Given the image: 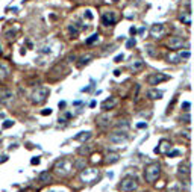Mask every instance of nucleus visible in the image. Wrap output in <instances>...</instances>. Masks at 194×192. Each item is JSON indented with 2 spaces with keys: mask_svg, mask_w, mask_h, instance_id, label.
Returning <instances> with one entry per match:
<instances>
[{
  "mask_svg": "<svg viewBox=\"0 0 194 192\" xmlns=\"http://www.w3.org/2000/svg\"><path fill=\"white\" fill-rule=\"evenodd\" d=\"M55 171H56V174L59 175H68L73 171V162H71L70 159H61V160H58L56 162V165H55Z\"/></svg>",
  "mask_w": 194,
  "mask_h": 192,
  "instance_id": "f257e3e1",
  "label": "nucleus"
},
{
  "mask_svg": "<svg viewBox=\"0 0 194 192\" xmlns=\"http://www.w3.org/2000/svg\"><path fill=\"white\" fill-rule=\"evenodd\" d=\"M159 173H161L159 163H150V165L146 166V170H144V178L152 183V182H155V180L158 178Z\"/></svg>",
  "mask_w": 194,
  "mask_h": 192,
  "instance_id": "f03ea898",
  "label": "nucleus"
},
{
  "mask_svg": "<svg viewBox=\"0 0 194 192\" xmlns=\"http://www.w3.org/2000/svg\"><path fill=\"white\" fill-rule=\"evenodd\" d=\"M137 188H138V183L135 177H124L122 180V185H120L122 192H134Z\"/></svg>",
  "mask_w": 194,
  "mask_h": 192,
  "instance_id": "7ed1b4c3",
  "label": "nucleus"
},
{
  "mask_svg": "<svg viewBox=\"0 0 194 192\" xmlns=\"http://www.w3.org/2000/svg\"><path fill=\"white\" fill-rule=\"evenodd\" d=\"M49 97V89L47 88H38L32 94V103L34 105H41L46 102V98Z\"/></svg>",
  "mask_w": 194,
  "mask_h": 192,
  "instance_id": "20e7f679",
  "label": "nucleus"
},
{
  "mask_svg": "<svg viewBox=\"0 0 194 192\" xmlns=\"http://www.w3.org/2000/svg\"><path fill=\"white\" fill-rule=\"evenodd\" d=\"M184 46H187V42H185V39L180 38V36H171V38L168 39V47L173 49V50H176V49H182Z\"/></svg>",
  "mask_w": 194,
  "mask_h": 192,
  "instance_id": "39448f33",
  "label": "nucleus"
},
{
  "mask_svg": "<svg viewBox=\"0 0 194 192\" xmlns=\"http://www.w3.org/2000/svg\"><path fill=\"white\" fill-rule=\"evenodd\" d=\"M126 141H127L126 132H114V133L109 135V142H112V144H122Z\"/></svg>",
  "mask_w": 194,
  "mask_h": 192,
  "instance_id": "423d86ee",
  "label": "nucleus"
},
{
  "mask_svg": "<svg viewBox=\"0 0 194 192\" xmlns=\"http://www.w3.org/2000/svg\"><path fill=\"white\" fill-rule=\"evenodd\" d=\"M97 175H99V171H97V170H85V171H82L80 178H82L84 182H87V183H91V182L96 180Z\"/></svg>",
  "mask_w": 194,
  "mask_h": 192,
  "instance_id": "0eeeda50",
  "label": "nucleus"
},
{
  "mask_svg": "<svg viewBox=\"0 0 194 192\" xmlns=\"http://www.w3.org/2000/svg\"><path fill=\"white\" fill-rule=\"evenodd\" d=\"M167 79H168V76L161 74V73H155V74H150V76L147 77V82H149V85H158V83L167 80Z\"/></svg>",
  "mask_w": 194,
  "mask_h": 192,
  "instance_id": "6e6552de",
  "label": "nucleus"
},
{
  "mask_svg": "<svg viewBox=\"0 0 194 192\" xmlns=\"http://www.w3.org/2000/svg\"><path fill=\"white\" fill-rule=\"evenodd\" d=\"M115 21H117V17H115V14H114L112 11H106V12H103V15H102V23H103L105 26H112V24H115Z\"/></svg>",
  "mask_w": 194,
  "mask_h": 192,
  "instance_id": "1a4fd4ad",
  "label": "nucleus"
},
{
  "mask_svg": "<svg viewBox=\"0 0 194 192\" xmlns=\"http://www.w3.org/2000/svg\"><path fill=\"white\" fill-rule=\"evenodd\" d=\"M165 34V27L162 26V24H153L152 27H150V35L153 36V38H161V36Z\"/></svg>",
  "mask_w": 194,
  "mask_h": 192,
  "instance_id": "9d476101",
  "label": "nucleus"
},
{
  "mask_svg": "<svg viewBox=\"0 0 194 192\" xmlns=\"http://www.w3.org/2000/svg\"><path fill=\"white\" fill-rule=\"evenodd\" d=\"M117 103H118V100H117L115 97H109L108 100H105V102L102 103V109H103V110H109V109L115 107Z\"/></svg>",
  "mask_w": 194,
  "mask_h": 192,
  "instance_id": "9b49d317",
  "label": "nucleus"
},
{
  "mask_svg": "<svg viewBox=\"0 0 194 192\" xmlns=\"http://www.w3.org/2000/svg\"><path fill=\"white\" fill-rule=\"evenodd\" d=\"M11 98H12V92H11L9 89L0 88V102L8 103V102H11Z\"/></svg>",
  "mask_w": 194,
  "mask_h": 192,
  "instance_id": "f8f14e48",
  "label": "nucleus"
},
{
  "mask_svg": "<svg viewBox=\"0 0 194 192\" xmlns=\"http://www.w3.org/2000/svg\"><path fill=\"white\" fill-rule=\"evenodd\" d=\"M129 68H130L132 73H138V71H141L142 68H144V62L140 61V59H137V61H134V62L129 65Z\"/></svg>",
  "mask_w": 194,
  "mask_h": 192,
  "instance_id": "ddd939ff",
  "label": "nucleus"
},
{
  "mask_svg": "<svg viewBox=\"0 0 194 192\" xmlns=\"http://www.w3.org/2000/svg\"><path fill=\"white\" fill-rule=\"evenodd\" d=\"M96 124H97L99 127H108V126H109V117H108V115H100V117H97Z\"/></svg>",
  "mask_w": 194,
  "mask_h": 192,
  "instance_id": "4468645a",
  "label": "nucleus"
},
{
  "mask_svg": "<svg viewBox=\"0 0 194 192\" xmlns=\"http://www.w3.org/2000/svg\"><path fill=\"white\" fill-rule=\"evenodd\" d=\"M179 20H180L182 23H185L187 26L191 24V15H190V12H182V14L179 15Z\"/></svg>",
  "mask_w": 194,
  "mask_h": 192,
  "instance_id": "2eb2a0df",
  "label": "nucleus"
},
{
  "mask_svg": "<svg viewBox=\"0 0 194 192\" xmlns=\"http://www.w3.org/2000/svg\"><path fill=\"white\" fill-rule=\"evenodd\" d=\"M91 136H93V133H91V132H82V133L76 135V136H74V139H76V141H88Z\"/></svg>",
  "mask_w": 194,
  "mask_h": 192,
  "instance_id": "dca6fc26",
  "label": "nucleus"
},
{
  "mask_svg": "<svg viewBox=\"0 0 194 192\" xmlns=\"http://www.w3.org/2000/svg\"><path fill=\"white\" fill-rule=\"evenodd\" d=\"M168 148H170V142L164 139V141H161V147H159V148H156L155 151H156V153H164V151H167Z\"/></svg>",
  "mask_w": 194,
  "mask_h": 192,
  "instance_id": "f3484780",
  "label": "nucleus"
},
{
  "mask_svg": "<svg viewBox=\"0 0 194 192\" xmlns=\"http://www.w3.org/2000/svg\"><path fill=\"white\" fill-rule=\"evenodd\" d=\"M149 97L153 98V100H159V98H162V92L158 91V89H150L149 91Z\"/></svg>",
  "mask_w": 194,
  "mask_h": 192,
  "instance_id": "a211bd4d",
  "label": "nucleus"
},
{
  "mask_svg": "<svg viewBox=\"0 0 194 192\" xmlns=\"http://www.w3.org/2000/svg\"><path fill=\"white\" fill-rule=\"evenodd\" d=\"M68 34H70L71 38H76V36L79 35V27L76 24H70L68 26Z\"/></svg>",
  "mask_w": 194,
  "mask_h": 192,
  "instance_id": "6ab92c4d",
  "label": "nucleus"
},
{
  "mask_svg": "<svg viewBox=\"0 0 194 192\" xmlns=\"http://www.w3.org/2000/svg\"><path fill=\"white\" fill-rule=\"evenodd\" d=\"M38 180H39L41 183H47V182L52 180V175H50V173H41L39 177H38Z\"/></svg>",
  "mask_w": 194,
  "mask_h": 192,
  "instance_id": "aec40b11",
  "label": "nucleus"
},
{
  "mask_svg": "<svg viewBox=\"0 0 194 192\" xmlns=\"http://www.w3.org/2000/svg\"><path fill=\"white\" fill-rule=\"evenodd\" d=\"M118 159H120V156L117 153H109L108 157H106V162L108 163H115V162H118Z\"/></svg>",
  "mask_w": 194,
  "mask_h": 192,
  "instance_id": "412c9836",
  "label": "nucleus"
},
{
  "mask_svg": "<svg viewBox=\"0 0 194 192\" xmlns=\"http://www.w3.org/2000/svg\"><path fill=\"white\" fill-rule=\"evenodd\" d=\"M91 59H93V54H87V56H82V58H80V62H79V67H82V65L88 64Z\"/></svg>",
  "mask_w": 194,
  "mask_h": 192,
  "instance_id": "4be33fe9",
  "label": "nucleus"
},
{
  "mask_svg": "<svg viewBox=\"0 0 194 192\" xmlns=\"http://www.w3.org/2000/svg\"><path fill=\"white\" fill-rule=\"evenodd\" d=\"M177 56H179V59H185V61H187V59H190L191 53L188 52V50H184V52H180V53H179Z\"/></svg>",
  "mask_w": 194,
  "mask_h": 192,
  "instance_id": "5701e85b",
  "label": "nucleus"
},
{
  "mask_svg": "<svg viewBox=\"0 0 194 192\" xmlns=\"http://www.w3.org/2000/svg\"><path fill=\"white\" fill-rule=\"evenodd\" d=\"M179 174H184V175H188V174H190V170H188V166H187V165H180V166H179Z\"/></svg>",
  "mask_w": 194,
  "mask_h": 192,
  "instance_id": "b1692460",
  "label": "nucleus"
},
{
  "mask_svg": "<svg viewBox=\"0 0 194 192\" xmlns=\"http://www.w3.org/2000/svg\"><path fill=\"white\" fill-rule=\"evenodd\" d=\"M168 62H173V64L179 62V56H177L176 53H171V54H168Z\"/></svg>",
  "mask_w": 194,
  "mask_h": 192,
  "instance_id": "393cba45",
  "label": "nucleus"
},
{
  "mask_svg": "<svg viewBox=\"0 0 194 192\" xmlns=\"http://www.w3.org/2000/svg\"><path fill=\"white\" fill-rule=\"evenodd\" d=\"M5 77H8V70H6V67L0 65V79H5Z\"/></svg>",
  "mask_w": 194,
  "mask_h": 192,
  "instance_id": "a878e982",
  "label": "nucleus"
},
{
  "mask_svg": "<svg viewBox=\"0 0 194 192\" xmlns=\"http://www.w3.org/2000/svg\"><path fill=\"white\" fill-rule=\"evenodd\" d=\"M97 39H99V35H97V34H94V35H91L88 38V39H87V44H93V42H96V41H97Z\"/></svg>",
  "mask_w": 194,
  "mask_h": 192,
  "instance_id": "bb28decb",
  "label": "nucleus"
},
{
  "mask_svg": "<svg viewBox=\"0 0 194 192\" xmlns=\"http://www.w3.org/2000/svg\"><path fill=\"white\" fill-rule=\"evenodd\" d=\"M85 153H89V147L87 145V147H80L79 148V154H85Z\"/></svg>",
  "mask_w": 194,
  "mask_h": 192,
  "instance_id": "cd10ccee",
  "label": "nucleus"
},
{
  "mask_svg": "<svg viewBox=\"0 0 194 192\" xmlns=\"http://www.w3.org/2000/svg\"><path fill=\"white\" fill-rule=\"evenodd\" d=\"M134 46H135V39L132 38V39H129V41H127V44H126V47H127V49H132Z\"/></svg>",
  "mask_w": 194,
  "mask_h": 192,
  "instance_id": "c85d7f7f",
  "label": "nucleus"
},
{
  "mask_svg": "<svg viewBox=\"0 0 194 192\" xmlns=\"http://www.w3.org/2000/svg\"><path fill=\"white\" fill-rule=\"evenodd\" d=\"M100 154H94V156H93V159H91V162H93V163H96V162H100V160H102V159H100Z\"/></svg>",
  "mask_w": 194,
  "mask_h": 192,
  "instance_id": "c756f323",
  "label": "nucleus"
},
{
  "mask_svg": "<svg viewBox=\"0 0 194 192\" xmlns=\"http://www.w3.org/2000/svg\"><path fill=\"white\" fill-rule=\"evenodd\" d=\"M12 124H14L12 121H5L3 122V129H9V127H12Z\"/></svg>",
  "mask_w": 194,
  "mask_h": 192,
  "instance_id": "7c9ffc66",
  "label": "nucleus"
},
{
  "mask_svg": "<svg viewBox=\"0 0 194 192\" xmlns=\"http://www.w3.org/2000/svg\"><path fill=\"white\" fill-rule=\"evenodd\" d=\"M50 114H52V109H44V110H41V115H44V117H46V115H50Z\"/></svg>",
  "mask_w": 194,
  "mask_h": 192,
  "instance_id": "2f4dec72",
  "label": "nucleus"
},
{
  "mask_svg": "<svg viewBox=\"0 0 194 192\" xmlns=\"http://www.w3.org/2000/svg\"><path fill=\"white\" fill-rule=\"evenodd\" d=\"M190 103H188V102H185V103H184V105H182V107H184V110H185V112H188V110H190Z\"/></svg>",
  "mask_w": 194,
  "mask_h": 192,
  "instance_id": "473e14b6",
  "label": "nucleus"
},
{
  "mask_svg": "<svg viewBox=\"0 0 194 192\" xmlns=\"http://www.w3.org/2000/svg\"><path fill=\"white\" fill-rule=\"evenodd\" d=\"M31 163H32V165H38V163H39V157H34V159L31 160Z\"/></svg>",
  "mask_w": 194,
  "mask_h": 192,
  "instance_id": "72a5a7b5",
  "label": "nucleus"
},
{
  "mask_svg": "<svg viewBox=\"0 0 194 192\" xmlns=\"http://www.w3.org/2000/svg\"><path fill=\"white\" fill-rule=\"evenodd\" d=\"M179 154V150H173L171 153H168V157H173V156H177Z\"/></svg>",
  "mask_w": 194,
  "mask_h": 192,
  "instance_id": "f704fd0d",
  "label": "nucleus"
},
{
  "mask_svg": "<svg viewBox=\"0 0 194 192\" xmlns=\"http://www.w3.org/2000/svg\"><path fill=\"white\" fill-rule=\"evenodd\" d=\"M115 62H122L123 61V54H118V56H115V59H114Z\"/></svg>",
  "mask_w": 194,
  "mask_h": 192,
  "instance_id": "c9c22d12",
  "label": "nucleus"
},
{
  "mask_svg": "<svg viewBox=\"0 0 194 192\" xmlns=\"http://www.w3.org/2000/svg\"><path fill=\"white\" fill-rule=\"evenodd\" d=\"M137 127H138V129H144V127H146V122H138Z\"/></svg>",
  "mask_w": 194,
  "mask_h": 192,
  "instance_id": "e433bc0d",
  "label": "nucleus"
},
{
  "mask_svg": "<svg viewBox=\"0 0 194 192\" xmlns=\"http://www.w3.org/2000/svg\"><path fill=\"white\" fill-rule=\"evenodd\" d=\"M85 17L88 18V20H91V18H93V14H91L89 11H87V14H85Z\"/></svg>",
  "mask_w": 194,
  "mask_h": 192,
  "instance_id": "4c0bfd02",
  "label": "nucleus"
},
{
  "mask_svg": "<svg viewBox=\"0 0 194 192\" xmlns=\"http://www.w3.org/2000/svg\"><path fill=\"white\" fill-rule=\"evenodd\" d=\"M130 34L135 35V34H137V29H135V27H130Z\"/></svg>",
  "mask_w": 194,
  "mask_h": 192,
  "instance_id": "58836bf2",
  "label": "nucleus"
},
{
  "mask_svg": "<svg viewBox=\"0 0 194 192\" xmlns=\"http://www.w3.org/2000/svg\"><path fill=\"white\" fill-rule=\"evenodd\" d=\"M184 120H185V122H188V121H190V115H185V117H184Z\"/></svg>",
  "mask_w": 194,
  "mask_h": 192,
  "instance_id": "ea45409f",
  "label": "nucleus"
},
{
  "mask_svg": "<svg viewBox=\"0 0 194 192\" xmlns=\"http://www.w3.org/2000/svg\"><path fill=\"white\" fill-rule=\"evenodd\" d=\"M20 192H35L34 189H24V191H20Z\"/></svg>",
  "mask_w": 194,
  "mask_h": 192,
  "instance_id": "a19ab883",
  "label": "nucleus"
},
{
  "mask_svg": "<svg viewBox=\"0 0 194 192\" xmlns=\"http://www.w3.org/2000/svg\"><path fill=\"white\" fill-rule=\"evenodd\" d=\"M170 192H177V191H176V189H173V191H170Z\"/></svg>",
  "mask_w": 194,
  "mask_h": 192,
  "instance_id": "79ce46f5",
  "label": "nucleus"
},
{
  "mask_svg": "<svg viewBox=\"0 0 194 192\" xmlns=\"http://www.w3.org/2000/svg\"><path fill=\"white\" fill-rule=\"evenodd\" d=\"M112 2H117V0H112Z\"/></svg>",
  "mask_w": 194,
  "mask_h": 192,
  "instance_id": "37998d69",
  "label": "nucleus"
}]
</instances>
